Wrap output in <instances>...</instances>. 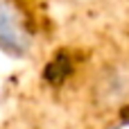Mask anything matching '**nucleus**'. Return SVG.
<instances>
[{"label":"nucleus","instance_id":"obj_1","mask_svg":"<svg viewBox=\"0 0 129 129\" xmlns=\"http://www.w3.org/2000/svg\"><path fill=\"white\" fill-rule=\"evenodd\" d=\"M91 102L95 109L113 113L129 104V61L102 66L91 86Z\"/></svg>","mask_w":129,"mask_h":129},{"label":"nucleus","instance_id":"obj_2","mask_svg":"<svg viewBox=\"0 0 129 129\" xmlns=\"http://www.w3.org/2000/svg\"><path fill=\"white\" fill-rule=\"evenodd\" d=\"M23 43V36L16 27V20L11 18V14L0 5V45L18 50V45Z\"/></svg>","mask_w":129,"mask_h":129}]
</instances>
